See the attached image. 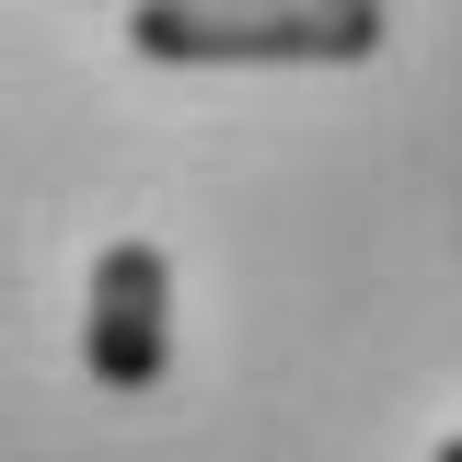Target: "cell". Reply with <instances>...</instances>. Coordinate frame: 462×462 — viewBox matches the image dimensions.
I'll use <instances>...</instances> for the list:
<instances>
[{"instance_id": "obj_1", "label": "cell", "mask_w": 462, "mask_h": 462, "mask_svg": "<svg viewBox=\"0 0 462 462\" xmlns=\"http://www.w3.org/2000/svg\"><path fill=\"white\" fill-rule=\"evenodd\" d=\"M393 12L370 0H139L127 47L162 69H358L382 58Z\"/></svg>"}, {"instance_id": "obj_2", "label": "cell", "mask_w": 462, "mask_h": 462, "mask_svg": "<svg viewBox=\"0 0 462 462\" xmlns=\"http://www.w3.org/2000/svg\"><path fill=\"white\" fill-rule=\"evenodd\" d=\"M81 370L105 393H151L173 370V254L162 243H105L93 312H81Z\"/></svg>"}, {"instance_id": "obj_3", "label": "cell", "mask_w": 462, "mask_h": 462, "mask_svg": "<svg viewBox=\"0 0 462 462\" xmlns=\"http://www.w3.org/2000/svg\"><path fill=\"white\" fill-rule=\"evenodd\" d=\"M439 462H462V439H439Z\"/></svg>"}]
</instances>
